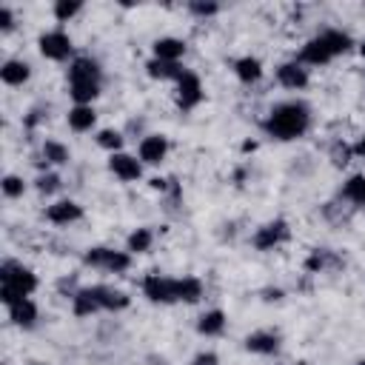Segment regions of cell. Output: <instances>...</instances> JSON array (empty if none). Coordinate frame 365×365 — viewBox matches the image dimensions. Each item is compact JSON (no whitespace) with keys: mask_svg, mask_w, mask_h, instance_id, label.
<instances>
[{"mask_svg":"<svg viewBox=\"0 0 365 365\" xmlns=\"http://www.w3.org/2000/svg\"><path fill=\"white\" fill-rule=\"evenodd\" d=\"M145 71H148L151 80H180V77L185 74V68H182L180 63L157 60V57H151V60L145 63Z\"/></svg>","mask_w":365,"mask_h":365,"instance_id":"obj_21","label":"cell"},{"mask_svg":"<svg viewBox=\"0 0 365 365\" xmlns=\"http://www.w3.org/2000/svg\"><path fill=\"white\" fill-rule=\"evenodd\" d=\"M317 37L325 43V48L331 51V57H339V54L351 51V46H354L351 34H348V31H339V29H322Z\"/></svg>","mask_w":365,"mask_h":365,"instance_id":"obj_19","label":"cell"},{"mask_svg":"<svg viewBox=\"0 0 365 365\" xmlns=\"http://www.w3.org/2000/svg\"><path fill=\"white\" fill-rule=\"evenodd\" d=\"M356 365H365V359H359V362H356Z\"/></svg>","mask_w":365,"mask_h":365,"instance_id":"obj_45","label":"cell"},{"mask_svg":"<svg viewBox=\"0 0 365 365\" xmlns=\"http://www.w3.org/2000/svg\"><path fill=\"white\" fill-rule=\"evenodd\" d=\"M46 220L54 225H71V222L83 220V205L74 200H57L46 208Z\"/></svg>","mask_w":365,"mask_h":365,"instance_id":"obj_12","label":"cell"},{"mask_svg":"<svg viewBox=\"0 0 365 365\" xmlns=\"http://www.w3.org/2000/svg\"><path fill=\"white\" fill-rule=\"evenodd\" d=\"M200 103H202V83L194 71H185L177 80V106H180V111H191Z\"/></svg>","mask_w":365,"mask_h":365,"instance_id":"obj_7","label":"cell"},{"mask_svg":"<svg viewBox=\"0 0 365 365\" xmlns=\"http://www.w3.org/2000/svg\"><path fill=\"white\" fill-rule=\"evenodd\" d=\"M194 17H214V14H220V3H214V0H191L188 6H185Z\"/></svg>","mask_w":365,"mask_h":365,"instance_id":"obj_35","label":"cell"},{"mask_svg":"<svg viewBox=\"0 0 365 365\" xmlns=\"http://www.w3.org/2000/svg\"><path fill=\"white\" fill-rule=\"evenodd\" d=\"M354 154H356V157H362V160H365V134H362V137H359V140H356V145H354Z\"/></svg>","mask_w":365,"mask_h":365,"instance_id":"obj_42","label":"cell"},{"mask_svg":"<svg viewBox=\"0 0 365 365\" xmlns=\"http://www.w3.org/2000/svg\"><path fill=\"white\" fill-rule=\"evenodd\" d=\"M83 262L91 265V268L108 271V274H123V271L131 268V254L128 251H114V248H106V245H94L83 254Z\"/></svg>","mask_w":365,"mask_h":365,"instance_id":"obj_3","label":"cell"},{"mask_svg":"<svg viewBox=\"0 0 365 365\" xmlns=\"http://www.w3.org/2000/svg\"><path fill=\"white\" fill-rule=\"evenodd\" d=\"M14 29V11L9 6H0V31H11Z\"/></svg>","mask_w":365,"mask_h":365,"instance_id":"obj_39","label":"cell"},{"mask_svg":"<svg viewBox=\"0 0 365 365\" xmlns=\"http://www.w3.org/2000/svg\"><path fill=\"white\" fill-rule=\"evenodd\" d=\"M137 154H140V163L145 165H160L168 154V140L163 134H145L137 145Z\"/></svg>","mask_w":365,"mask_h":365,"instance_id":"obj_11","label":"cell"},{"mask_svg":"<svg viewBox=\"0 0 365 365\" xmlns=\"http://www.w3.org/2000/svg\"><path fill=\"white\" fill-rule=\"evenodd\" d=\"M234 74H237L240 83L251 86V83H257V80L262 77V63H259L257 57H251V54L237 57V60H234Z\"/></svg>","mask_w":365,"mask_h":365,"instance_id":"obj_24","label":"cell"},{"mask_svg":"<svg viewBox=\"0 0 365 365\" xmlns=\"http://www.w3.org/2000/svg\"><path fill=\"white\" fill-rule=\"evenodd\" d=\"M359 54H362V60H365V43H362V46H359Z\"/></svg>","mask_w":365,"mask_h":365,"instance_id":"obj_43","label":"cell"},{"mask_svg":"<svg viewBox=\"0 0 365 365\" xmlns=\"http://www.w3.org/2000/svg\"><path fill=\"white\" fill-rule=\"evenodd\" d=\"M334 57H331V51L325 48V43L319 40V37H311L302 48H299V54H297V63H302V66H325V63H331Z\"/></svg>","mask_w":365,"mask_h":365,"instance_id":"obj_16","label":"cell"},{"mask_svg":"<svg viewBox=\"0 0 365 365\" xmlns=\"http://www.w3.org/2000/svg\"><path fill=\"white\" fill-rule=\"evenodd\" d=\"M31 365H48V362H31Z\"/></svg>","mask_w":365,"mask_h":365,"instance_id":"obj_44","label":"cell"},{"mask_svg":"<svg viewBox=\"0 0 365 365\" xmlns=\"http://www.w3.org/2000/svg\"><path fill=\"white\" fill-rule=\"evenodd\" d=\"M123 131H117V128H100L97 131V145L100 148H106V151H111V154H117L120 148H123Z\"/></svg>","mask_w":365,"mask_h":365,"instance_id":"obj_31","label":"cell"},{"mask_svg":"<svg viewBox=\"0 0 365 365\" xmlns=\"http://www.w3.org/2000/svg\"><path fill=\"white\" fill-rule=\"evenodd\" d=\"M322 214H325L328 220H334V222H348V217H351V211H342L339 202H325Z\"/></svg>","mask_w":365,"mask_h":365,"instance_id":"obj_36","label":"cell"},{"mask_svg":"<svg viewBox=\"0 0 365 365\" xmlns=\"http://www.w3.org/2000/svg\"><path fill=\"white\" fill-rule=\"evenodd\" d=\"M80 9H83L80 0H57L54 9H51V14H54L57 23H68L74 14H80Z\"/></svg>","mask_w":365,"mask_h":365,"instance_id":"obj_32","label":"cell"},{"mask_svg":"<svg viewBox=\"0 0 365 365\" xmlns=\"http://www.w3.org/2000/svg\"><path fill=\"white\" fill-rule=\"evenodd\" d=\"M108 171L123 180V182H134L143 177V163L134 157V154H125V151H117L108 157Z\"/></svg>","mask_w":365,"mask_h":365,"instance_id":"obj_8","label":"cell"},{"mask_svg":"<svg viewBox=\"0 0 365 365\" xmlns=\"http://www.w3.org/2000/svg\"><path fill=\"white\" fill-rule=\"evenodd\" d=\"M202 291H205V285H202L200 277H182V279H177V302L194 305V302H200Z\"/></svg>","mask_w":365,"mask_h":365,"instance_id":"obj_26","label":"cell"},{"mask_svg":"<svg viewBox=\"0 0 365 365\" xmlns=\"http://www.w3.org/2000/svg\"><path fill=\"white\" fill-rule=\"evenodd\" d=\"M60 185H63V177H60V174H54V171H40V174H37V180H34V188H37L40 194H46V197H48V194H54Z\"/></svg>","mask_w":365,"mask_h":365,"instance_id":"obj_33","label":"cell"},{"mask_svg":"<svg viewBox=\"0 0 365 365\" xmlns=\"http://www.w3.org/2000/svg\"><path fill=\"white\" fill-rule=\"evenodd\" d=\"M37 317H40V311H37V305L29 297L20 299V302H14V305H9V319L17 328H34L37 325Z\"/></svg>","mask_w":365,"mask_h":365,"instance_id":"obj_17","label":"cell"},{"mask_svg":"<svg viewBox=\"0 0 365 365\" xmlns=\"http://www.w3.org/2000/svg\"><path fill=\"white\" fill-rule=\"evenodd\" d=\"M222 331H225V314H222L220 308H211V311L200 314V319H197V334H202V336H220Z\"/></svg>","mask_w":365,"mask_h":365,"instance_id":"obj_25","label":"cell"},{"mask_svg":"<svg viewBox=\"0 0 365 365\" xmlns=\"http://www.w3.org/2000/svg\"><path fill=\"white\" fill-rule=\"evenodd\" d=\"M288 237H291L288 222H285V220H271V222H265V225H259V228L254 231L251 245H254L257 251H274V248H279L282 242H288Z\"/></svg>","mask_w":365,"mask_h":365,"instance_id":"obj_4","label":"cell"},{"mask_svg":"<svg viewBox=\"0 0 365 365\" xmlns=\"http://www.w3.org/2000/svg\"><path fill=\"white\" fill-rule=\"evenodd\" d=\"M191 365H220V356L214 351H202V354H197L191 359Z\"/></svg>","mask_w":365,"mask_h":365,"instance_id":"obj_40","label":"cell"},{"mask_svg":"<svg viewBox=\"0 0 365 365\" xmlns=\"http://www.w3.org/2000/svg\"><path fill=\"white\" fill-rule=\"evenodd\" d=\"M68 83H103V68L94 57H74L68 66Z\"/></svg>","mask_w":365,"mask_h":365,"instance_id":"obj_9","label":"cell"},{"mask_svg":"<svg viewBox=\"0 0 365 365\" xmlns=\"http://www.w3.org/2000/svg\"><path fill=\"white\" fill-rule=\"evenodd\" d=\"M143 294L148 302L171 305V302H177V279H171L165 274H148L143 279Z\"/></svg>","mask_w":365,"mask_h":365,"instance_id":"obj_5","label":"cell"},{"mask_svg":"<svg viewBox=\"0 0 365 365\" xmlns=\"http://www.w3.org/2000/svg\"><path fill=\"white\" fill-rule=\"evenodd\" d=\"M311 125V106L302 100H285L277 103L268 117L262 120V131L279 143H291L297 137H302Z\"/></svg>","mask_w":365,"mask_h":365,"instance_id":"obj_1","label":"cell"},{"mask_svg":"<svg viewBox=\"0 0 365 365\" xmlns=\"http://www.w3.org/2000/svg\"><path fill=\"white\" fill-rule=\"evenodd\" d=\"M40 160H46L48 165H66L71 160V154L60 140H46L40 148Z\"/></svg>","mask_w":365,"mask_h":365,"instance_id":"obj_28","label":"cell"},{"mask_svg":"<svg viewBox=\"0 0 365 365\" xmlns=\"http://www.w3.org/2000/svg\"><path fill=\"white\" fill-rule=\"evenodd\" d=\"M277 83L288 91H302L308 86V68L297 60H288V63H279L277 66Z\"/></svg>","mask_w":365,"mask_h":365,"instance_id":"obj_10","label":"cell"},{"mask_svg":"<svg viewBox=\"0 0 365 365\" xmlns=\"http://www.w3.org/2000/svg\"><path fill=\"white\" fill-rule=\"evenodd\" d=\"M37 46H40V54L46 57V60H54V63H60V60H68V54H71V37L63 31V29H51V31H43L40 34V40H37Z\"/></svg>","mask_w":365,"mask_h":365,"instance_id":"obj_6","label":"cell"},{"mask_svg":"<svg viewBox=\"0 0 365 365\" xmlns=\"http://www.w3.org/2000/svg\"><path fill=\"white\" fill-rule=\"evenodd\" d=\"M71 311L74 317H91L97 311H103V302H100V285H86L74 294L71 299Z\"/></svg>","mask_w":365,"mask_h":365,"instance_id":"obj_15","label":"cell"},{"mask_svg":"<svg viewBox=\"0 0 365 365\" xmlns=\"http://www.w3.org/2000/svg\"><path fill=\"white\" fill-rule=\"evenodd\" d=\"M46 117H48V106H46V108H43V106H37V108H31V111L26 114V120H23V123H26V128H34V125H37L40 120H46Z\"/></svg>","mask_w":365,"mask_h":365,"instance_id":"obj_38","label":"cell"},{"mask_svg":"<svg viewBox=\"0 0 365 365\" xmlns=\"http://www.w3.org/2000/svg\"><path fill=\"white\" fill-rule=\"evenodd\" d=\"M34 291H37V274L31 268H26L17 259H3L0 262V299H3L6 308L26 299Z\"/></svg>","mask_w":365,"mask_h":365,"instance_id":"obj_2","label":"cell"},{"mask_svg":"<svg viewBox=\"0 0 365 365\" xmlns=\"http://www.w3.org/2000/svg\"><path fill=\"white\" fill-rule=\"evenodd\" d=\"M151 48L157 60H171V63H180V57L185 54V43L180 37H157Z\"/></svg>","mask_w":365,"mask_h":365,"instance_id":"obj_20","label":"cell"},{"mask_svg":"<svg viewBox=\"0 0 365 365\" xmlns=\"http://www.w3.org/2000/svg\"><path fill=\"white\" fill-rule=\"evenodd\" d=\"M242 348L251 354H259V356H271L279 351V334L277 331H251L242 339Z\"/></svg>","mask_w":365,"mask_h":365,"instance_id":"obj_14","label":"cell"},{"mask_svg":"<svg viewBox=\"0 0 365 365\" xmlns=\"http://www.w3.org/2000/svg\"><path fill=\"white\" fill-rule=\"evenodd\" d=\"M100 302H103V311H123V308H128L131 299L123 291H114L108 285H100Z\"/></svg>","mask_w":365,"mask_h":365,"instance_id":"obj_29","label":"cell"},{"mask_svg":"<svg viewBox=\"0 0 365 365\" xmlns=\"http://www.w3.org/2000/svg\"><path fill=\"white\" fill-rule=\"evenodd\" d=\"M0 188H3V194H6L9 200H17V197H23L26 182H23V177H17V174H6V177L0 180Z\"/></svg>","mask_w":365,"mask_h":365,"instance_id":"obj_34","label":"cell"},{"mask_svg":"<svg viewBox=\"0 0 365 365\" xmlns=\"http://www.w3.org/2000/svg\"><path fill=\"white\" fill-rule=\"evenodd\" d=\"M262 299H265V302H277V299H282V291H279V288H265V291H262Z\"/></svg>","mask_w":365,"mask_h":365,"instance_id":"obj_41","label":"cell"},{"mask_svg":"<svg viewBox=\"0 0 365 365\" xmlns=\"http://www.w3.org/2000/svg\"><path fill=\"white\" fill-rule=\"evenodd\" d=\"M342 265H345V259H342L336 251H331V248H314V251L305 257V271H308V274L336 271V268H342Z\"/></svg>","mask_w":365,"mask_h":365,"instance_id":"obj_13","label":"cell"},{"mask_svg":"<svg viewBox=\"0 0 365 365\" xmlns=\"http://www.w3.org/2000/svg\"><path fill=\"white\" fill-rule=\"evenodd\" d=\"M31 77V66L26 60H6L0 66V80L6 86H23Z\"/></svg>","mask_w":365,"mask_h":365,"instance_id":"obj_22","label":"cell"},{"mask_svg":"<svg viewBox=\"0 0 365 365\" xmlns=\"http://www.w3.org/2000/svg\"><path fill=\"white\" fill-rule=\"evenodd\" d=\"M339 197L345 202H351V208H365V174H351L342 182Z\"/></svg>","mask_w":365,"mask_h":365,"instance_id":"obj_18","label":"cell"},{"mask_svg":"<svg viewBox=\"0 0 365 365\" xmlns=\"http://www.w3.org/2000/svg\"><path fill=\"white\" fill-rule=\"evenodd\" d=\"M57 291H60L63 297L74 299V294L80 291V285H77V277H74V274H71V277H60V279H57Z\"/></svg>","mask_w":365,"mask_h":365,"instance_id":"obj_37","label":"cell"},{"mask_svg":"<svg viewBox=\"0 0 365 365\" xmlns=\"http://www.w3.org/2000/svg\"><path fill=\"white\" fill-rule=\"evenodd\" d=\"M151 245H154V231L151 228H134L131 234H128V240H125V251L128 254H145V251H151Z\"/></svg>","mask_w":365,"mask_h":365,"instance_id":"obj_27","label":"cell"},{"mask_svg":"<svg viewBox=\"0 0 365 365\" xmlns=\"http://www.w3.org/2000/svg\"><path fill=\"white\" fill-rule=\"evenodd\" d=\"M68 128L71 131H77V134H83V131H91L94 128V123H97V111H94V106H74V108H68Z\"/></svg>","mask_w":365,"mask_h":365,"instance_id":"obj_23","label":"cell"},{"mask_svg":"<svg viewBox=\"0 0 365 365\" xmlns=\"http://www.w3.org/2000/svg\"><path fill=\"white\" fill-rule=\"evenodd\" d=\"M351 157H356V154H354V145H348V143H342V140H334V143H331L328 160H331L334 168H345V165L351 163Z\"/></svg>","mask_w":365,"mask_h":365,"instance_id":"obj_30","label":"cell"}]
</instances>
